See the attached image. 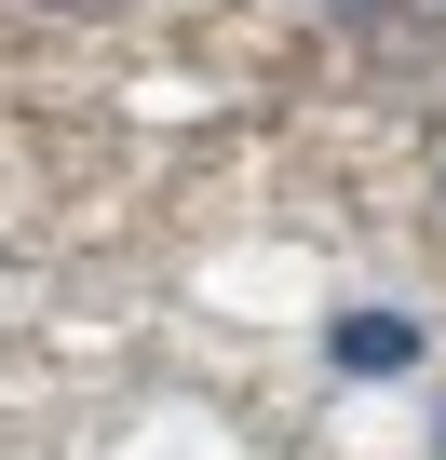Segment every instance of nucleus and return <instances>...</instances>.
<instances>
[{
    "mask_svg": "<svg viewBox=\"0 0 446 460\" xmlns=\"http://www.w3.org/2000/svg\"><path fill=\"white\" fill-rule=\"evenodd\" d=\"M325 352H338V379H392V366H419V312H352Z\"/></svg>",
    "mask_w": 446,
    "mask_h": 460,
    "instance_id": "nucleus-1",
    "label": "nucleus"
}]
</instances>
